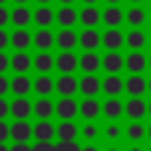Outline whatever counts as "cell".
<instances>
[{"mask_svg": "<svg viewBox=\"0 0 151 151\" xmlns=\"http://www.w3.org/2000/svg\"><path fill=\"white\" fill-rule=\"evenodd\" d=\"M94 134H97V127H94L92 123H87V125L83 127V137H85V139H92Z\"/></svg>", "mask_w": 151, "mask_h": 151, "instance_id": "obj_36", "label": "cell"}, {"mask_svg": "<svg viewBox=\"0 0 151 151\" xmlns=\"http://www.w3.org/2000/svg\"><path fill=\"white\" fill-rule=\"evenodd\" d=\"M33 151H57V146H52L50 142H38L33 146Z\"/></svg>", "mask_w": 151, "mask_h": 151, "instance_id": "obj_38", "label": "cell"}, {"mask_svg": "<svg viewBox=\"0 0 151 151\" xmlns=\"http://www.w3.org/2000/svg\"><path fill=\"white\" fill-rule=\"evenodd\" d=\"M99 19H101V17H99V12H97V9L92 7V5H87V7H85V9L80 12V21H83V24H85L87 28L97 26V24H99Z\"/></svg>", "mask_w": 151, "mask_h": 151, "instance_id": "obj_30", "label": "cell"}, {"mask_svg": "<svg viewBox=\"0 0 151 151\" xmlns=\"http://www.w3.org/2000/svg\"><path fill=\"white\" fill-rule=\"evenodd\" d=\"M101 68H106L109 76H118V71L125 68V59H123L118 52H109V54L101 59Z\"/></svg>", "mask_w": 151, "mask_h": 151, "instance_id": "obj_1", "label": "cell"}, {"mask_svg": "<svg viewBox=\"0 0 151 151\" xmlns=\"http://www.w3.org/2000/svg\"><path fill=\"white\" fill-rule=\"evenodd\" d=\"M125 113H127L132 120H139L144 113H149V104H146V101H142L139 97H132V99L125 104Z\"/></svg>", "mask_w": 151, "mask_h": 151, "instance_id": "obj_4", "label": "cell"}, {"mask_svg": "<svg viewBox=\"0 0 151 151\" xmlns=\"http://www.w3.org/2000/svg\"><path fill=\"white\" fill-rule=\"evenodd\" d=\"M76 90H80V83L73 76H61L57 80V92L61 97H71V94H76Z\"/></svg>", "mask_w": 151, "mask_h": 151, "instance_id": "obj_7", "label": "cell"}, {"mask_svg": "<svg viewBox=\"0 0 151 151\" xmlns=\"http://www.w3.org/2000/svg\"><path fill=\"white\" fill-rule=\"evenodd\" d=\"M149 68H151V59H149Z\"/></svg>", "mask_w": 151, "mask_h": 151, "instance_id": "obj_56", "label": "cell"}, {"mask_svg": "<svg viewBox=\"0 0 151 151\" xmlns=\"http://www.w3.org/2000/svg\"><path fill=\"white\" fill-rule=\"evenodd\" d=\"M146 66H149V59H146L142 52H130V57L125 59V68H130L132 76H139Z\"/></svg>", "mask_w": 151, "mask_h": 151, "instance_id": "obj_2", "label": "cell"}, {"mask_svg": "<svg viewBox=\"0 0 151 151\" xmlns=\"http://www.w3.org/2000/svg\"><path fill=\"white\" fill-rule=\"evenodd\" d=\"M31 80L26 78V76H17L14 80H12V90H14V94L17 97H24V94H28L31 92Z\"/></svg>", "mask_w": 151, "mask_h": 151, "instance_id": "obj_31", "label": "cell"}, {"mask_svg": "<svg viewBox=\"0 0 151 151\" xmlns=\"http://www.w3.org/2000/svg\"><path fill=\"white\" fill-rule=\"evenodd\" d=\"M24 2H28V0H17V5H24Z\"/></svg>", "mask_w": 151, "mask_h": 151, "instance_id": "obj_49", "label": "cell"}, {"mask_svg": "<svg viewBox=\"0 0 151 151\" xmlns=\"http://www.w3.org/2000/svg\"><path fill=\"white\" fill-rule=\"evenodd\" d=\"M125 42H127V47H130V50L139 52V50L146 45V35H144L139 28H130V33L125 35Z\"/></svg>", "mask_w": 151, "mask_h": 151, "instance_id": "obj_12", "label": "cell"}, {"mask_svg": "<svg viewBox=\"0 0 151 151\" xmlns=\"http://www.w3.org/2000/svg\"><path fill=\"white\" fill-rule=\"evenodd\" d=\"M76 42H80V38H76V33L71 31V28H64L59 35H57V45L61 47V50H71V47H76Z\"/></svg>", "mask_w": 151, "mask_h": 151, "instance_id": "obj_18", "label": "cell"}, {"mask_svg": "<svg viewBox=\"0 0 151 151\" xmlns=\"http://www.w3.org/2000/svg\"><path fill=\"white\" fill-rule=\"evenodd\" d=\"M125 90H127L132 97H139V94H144V92L149 90V83H146L142 76H130V80L125 83Z\"/></svg>", "mask_w": 151, "mask_h": 151, "instance_id": "obj_11", "label": "cell"}, {"mask_svg": "<svg viewBox=\"0 0 151 151\" xmlns=\"http://www.w3.org/2000/svg\"><path fill=\"white\" fill-rule=\"evenodd\" d=\"M99 90H101V83H99V80H97L92 73H87V76L80 80V92H83V94L92 97V94H97Z\"/></svg>", "mask_w": 151, "mask_h": 151, "instance_id": "obj_20", "label": "cell"}, {"mask_svg": "<svg viewBox=\"0 0 151 151\" xmlns=\"http://www.w3.org/2000/svg\"><path fill=\"white\" fill-rule=\"evenodd\" d=\"M118 134H120V130H118V125H109V127H106V137H109V139H116Z\"/></svg>", "mask_w": 151, "mask_h": 151, "instance_id": "obj_42", "label": "cell"}, {"mask_svg": "<svg viewBox=\"0 0 151 151\" xmlns=\"http://www.w3.org/2000/svg\"><path fill=\"white\" fill-rule=\"evenodd\" d=\"M31 111H33V106H31V101H26L24 97H17V99L12 101V116H14L17 120H26V118L31 116Z\"/></svg>", "mask_w": 151, "mask_h": 151, "instance_id": "obj_9", "label": "cell"}, {"mask_svg": "<svg viewBox=\"0 0 151 151\" xmlns=\"http://www.w3.org/2000/svg\"><path fill=\"white\" fill-rule=\"evenodd\" d=\"M7 21H12V14H9V12H7V9H5L2 5H0V28H2V26H5Z\"/></svg>", "mask_w": 151, "mask_h": 151, "instance_id": "obj_40", "label": "cell"}, {"mask_svg": "<svg viewBox=\"0 0 151 151\" xmlns=\"http://www.w3.org/2000/svg\"><path fill=\"white\" fill-rule=\"evenodd\" d=\"M9 132H12V127H7V123H2V120H0V144L9 137Z\"/></svg>", "mask_w": 151, "mask_h": 151, "instance_id": "obj_41", "label": "cell"}, {"mask_svg": "<svg viewBox=\"0 0 151 151\" xmlns=\"http://www.w3.org/2000/svg\"><path fill=\"white\" fill-rule=\"evenodd\" d=\"M7 113H12V104H7V101L0 97V120H2Z\"/></svg>", "mask_w": 151, "mask_h": 151, "instance_id": "obj_37", "label": "cell"}, {"mask_svg": "<svg viewBox=\"0 0 151 151\" xmlns=\"http://www.w3.org/2000/svg\"><path fill=\"white\" fill-rule=\"evenodd\" d=\"M149 113H151V104H149Z\"/></svg>", "mask_w": 151, "mask_h": 151, "instance_id": "obj_58", "label": "cell"}, {"mask_svg": "<svg viewBox=\"0 0 151 151\" xmlns=\"http://www.w3.org/2000/svg\"><path fill=\"white\" fill-rule=\"evenodd\" d=\"M33 42H35V47H40V50L45 52V50H50V47H52V42H54V35H52L47 28H40V31L33 35Z\"/></svg>", "mask_w": 151, "mask_h": 151, "instance_id": "obj_26", "label": "cell"}, {"mask_svg": "<svg viewBox=\"0 0 151 151\" xmlns=\"http://www.w3.org/2000/svg\"><path fill=\"white\" fill-rule=\"evenodd\" d=\"M9 151H33V146H28V144H14Z\"/></svg>", "mask_w": 151, "mask_h": 151, "instance_id": "obj_45", "label": "cell"}, {"mask_svg": "<svg viewBox=\"0 0 151 151\" xmlns=\"http://www.w3.org/2000/svg\"><path fill=\"white\" fill-rule=\"evenodd\" d=\"M76 66H80V59H76V54L64 52V54L57 57V68H59L64 76H71V71H76Z\"/></svg>", "mask_w": 151, "mask_h": 151, "instance_id": "obj_6", "label": "cell"}, {"mask_svg": "<svg viewBox=\"0 0 151 151\" xmlns=\"http://www.w3.org/2000/svg\"><path fill=\"white\" fill-rule=\"evenodd\" d=\"M101 19H104V24H106L109 28H116V26H118L125 17H123V12H120L116 5H111L109 9H104V17H101Z\"/></svg>", "mask_w": 151, "mask_h": 151, "instance_id": "obj_23", "label": "cell"}, {"mask_svg": "<svg viewBox=\"0 0 151 151\" xmlns=\"http://www.w3.org/2000/svg\"><path fill=\"white\" fill-rule=\"evenodd\" d=\"M123 111H125V106H123L116 97H111V99L104 104V116H106V118H118Z\"/></svg>", "mask_w": 151, "mask_h": 151, "instance_id": "obj_32", "label": "cell"}, {"mask_svg": "<svg viewBox=\"0 0 151 151\" xmlns=\"http://www.w3.org/2000/svg\"><path fill=\"white\" fill-rule=\"evenodd\" d=\"M31 40H33V38L28 35L26 28H17V31L12 33V47H17L19 52H24V50L31 45Z\"/></svg>", "mask_w": 151, "mask_h": 151, "instance_id": "obj_17", "label": "cell"}, {"mask_svg": "<svg viewBox=\"0 0 151 151\" xmlns=\"http://www.w3.org/2000/svg\"><path fill=\"white\" fill-rule=\"evenodd\" d=\"M106 2H111V5H116V2H118V0H106Z\"/></svg>", "mask_w": 151, "mask_h": 151, "instance_id": "obj_51", "label": "cell"}, {"mask_svg": "<svg viewBox=\"0 0 151 151\" xmlns=\"http://www.w3.org/2000/svg\"><path fill=\"white\" fill-rule=\"evenodd\" d=\"M31 134H33V127H31L26 120H17V123L12 125V132H9V137H12L17 144H26Z\"/></svg>", "mask_w": 151, "mask_h": 151, "instance_id": "obj_3", "label": "cell"}, {"mask_svg": "<svg viewBox=\"0 0 151 151\" xmlns=\"http://www.w3.org/2000/svg\"><path fill=\"white\" fill-rule=\"evenodd\" d=\"M2 2H5V0H0V5H2Z\"/></svg>", "mask_w": 151, "mask_h": 151, "instance_id": "obj_60", "label": "cell"}, {"mask_svg": "<svg viewBox=\"0 0 151 151\" xmlns=\"http://www.w3.org/2000/svg\"><path fill=\"white\" fill-rule=\"evenodd\" d=\"M83 151H97V149H94V146H85Z\"/></svg>", "mask_w": 151, "mask_h": 151, "instance_id": "obj_46", "label": "cell"}, {"mask_svg": "<svg viewBox=\"0 0 151 151\" xmlns=\"http://www.w3.org/2000/svg\"><path fill=\"white\" fill-rule=\"evenodd\" d=\"M57 151H83L76 142H59L57 144Z\"/></svg>", "mask_w": 151, "mask_h": 151, "instance_id": "obj_35", "label": "cell"}, {"mask_svg": "<svg viewBox=\"0 0 151 151\" xmlns=\"http://www.w3.org/2000/svg\"><path fill=\"white\" fill-rule=\"evenodd\" d=\"M146 134H149V137H151V125H149V127H146Z\"/></svg>", "mask_w": 151, "mask_h": 151, "instance_id": "obj_50", "label": "cell"}, {"mask_svg": "<svg viewBox=\"0 0 151 151\" xmlns=\"http://www.w3.org/2000/svg\"><path fill=\"white\" fill-rule=\"evenodd\" d=\"M7 42H12V35H7V33L0 28V52H2V47H7Z\"/></svg>", "mask_w": 151, "mask_h": 151, "instance_id": "obj_44", "label": "cell"}, {"mask_svg": "<svg viewBox=\"0 0 151 151\" xmlns=\"http://www.w3.org/2000/svg\"><path fill=\"white\" fill-rule=\"evenodd\" d=\"M38 2H42V5H45V2H50V0H38Z\"/></svg>", "mask_w": 151, "mask_h": 151, "instance_id": "obj_55", "label": "cell"}, {"mask_svg": "<svg viewBox=\"0 0 151 151\" xmlns=\"http://www.w3.org/2000/svg\"><path fill=\"white\" fill-rule=\"evenodd\" d=\"M144 134H146V130H144V125H142V123H137V120H134V123H130V125H127V137H130L132 142H142V137H144Z\"/></svg>", "mask_w": 151, "mask_h": 151, "instance_id": "obj_34", "label": "cell"}, {"mask_svg": "<svg viewBox=\"0 0 151 151\" xmlns=\"http://www.w3.org/2000/svg\"><path fill=\"white\" fill-rule=\"evenodd\" d=\"M33 21H35L40 28H47V26L54 21V12H52L50 7H38L35 14H33Z\"/></svg>", "mask_w": 151, "mask_h": 151, "instance_id": "obj_21", "label": "cell"}, {"mask_svg": "<svg viewBox=\"0 0 151 151\" xmlns=\"http://www.w3.org/2000/svg\"><path fill=\"white\" fill-rule=\"evenodd\" d=\"M54 64H57V61H54V59H52V54H47V52H40V54L33 59V66H35L42 76H47V71H50Z\"/></svg>", "mask_w": 151, "mask_h": 151, "instance_id": "obj_27", "label": "cell"}, {"mask_svg": "<svg viewBox=\"0 0 151 151\" xmlns=\"http://www.w3.org/2000/svg\"><path fill=\"white\" fill-rule=\"evenodd\" d=\"M123 42H125V38H123V33H120L118 28H109V31L101 35V45L109 47L111 52H116L118 47H123Z\"/></svg>", "mask_w": 151, "mask_h": 151, "instance_id": "obj_5", "label": "cell"}, {"mask_svg": "<svg viewBox=\"0 0 151 151\" xmlns=\"http://www.w3.org/2000/svg\"><path fill=\"white\" fill-rule=\"evenodd\" d=\"M9 66H12V59H7V57H5L2 52H0V76H2V73H5V71H7Z\"/></svg>", "mask_w": 151, "mask_h": 151, "instance_id": "obj_39", "label": "cell"}, {"mask_svg": "<svg viewBox=\"0 0 151 151\" xmlns=\"http://www.w3.org/2000/svg\"><path fill=\"white\" fill-rule=\"evenodd\" d=\"M54 134H57V130H54V125L47 123V120H40V123L33 127V137H35L38 142H50Z\"/></svg>", "mask_w": 151, "mask_h": 151, "instance_id": "obj_10", "label": "cell"}, {"mask_svg": "<svg viewBox=\"0 0 151 151\" xmlns=\"http://www.w3.org/2000/svg\"><path fill=\"white\" fill-rule=\"evenodd\" d=\"M130 2H134V5H137V2H142V0H130Z\"/></svg>", "mask_w": 151, "mask_h": 151, "instance_id": "obj_54", "label": "cell"}, {"mask_svg": "<svg viewBox=\"0 0 151 151\" xmlns=\"http://www.w3.org/2000/svg\"><path fill=\"white\" fill-rule=\"evenodd\" d=\"M85 2H87V5H92V2H97V0H85Z\"/></svg>", "mask_w": 151, "mask_h": 151, "instance_id": "obj_53", "label": "cell"}, {"mask_svg": "<svg viewBox=\"0 0 151 151\" xmlns=\"http://www.w3.org/2000/svg\"><path fill=\"white\" fill-rule=\"evenodd\" d=\"M109 151H116V149H109Z\"/></svg>", "mask_w": 151, "mask_h": 151, "instance_id": "obj_59", "label": "cell"}, {"mask_svg": "<svg viewBox=\"0 0 151 151\" xmlns=\"http://www.w3.org/2000/svg\"><path fill=\"white\" fill-rule=\"evenodd\" d=\"M76 19H78V14H76V9H73V7H68V5H66V7H61V9L57 12V21H59L64 28H71V26L76 24Z\"/></svg>", "mask_w": 151, "mask_h": 151, "instance_id": "obj_22", "label": "cell"}, {"mask_svg": "<svg viewBox=\"0 0 151 151\" xmlns=\"http://www.w3.org/2000/svg\"><path fill=\"white\" fill-rule=\"evenodd\" d=\"M80 68H83L85 73H94L97 68H101V59H99L94 52H85V54L80 57Z\"/></svg>", "mask_w": 151, "mask_h": 151, "instance_id": "obj_15", "label": "cell"}, {"mask_svg": "<svg viewBox=\"0 0 151 151\" xmlns=\"http://www.w3.org/2000/svg\"><path fill=\"white\" fill-rule=\"evenodd\" d=\"M31 19H33V14H31L24 5H17V9H12V24H14L17 28H24Z\"/></svg>", "mask_w": 151, "mask_h": 151, "instance_id": "obj_16", "label": "cell"}, {"mask_svg": "<svg viewBox=\"0 0 151 151\" xmlns=\"http://www.w3.org/2000/svg\"><path fill=\"white\" fill-rule=\"evenodd\" d=\"M33 111H35V116H38V118L47 120V118H50V116H52V113L57 111V106H54V104H52L50 99H40V101H38L35 106H33Z\"/></svg>", "mask_w": 151, "mask_h": 151, "instance_id": "obj_29", "label": "cell"}, {"mask_svg": "<svg viewBox=\"0 0 151 151\" xmlns=\"http://www.w3.org/2000/svg\"><path fill=\"white\" fill-rule=\"evenodd\" d=\"M80 113H83L87 120H92V118L99 116V104H97L94 99H85V101L80 104Z\"/></svg>", "mask_w": 151, "mask_h": 151, "instance_id": "obj_33", "label": "cell"}, {"mask_svg": "<svg viewBox=\"0 0 151 151\" xmlns=\"http://www.w3.org/2000/svg\"><path fill=\"white\" fill-rule=\"evenodd\" d=\"M33 87H35V92H38V94H50L52 90H57V83H54L50 76H40V78H35Z\"/></svg>", "mask_w": 151, "mask_h": 151, "instance_id": "obj_28", "label": "cell"}, {"mask_svg": "<svg viewBox=\"0 0 151 151\" xmlns=\"http://www.w3.org/2000/svg\"><path fill=\"white\" fill-rule=\"evenodd\" d=\"M80 106L71 99V97H64L61 101H57V116L59 118H64V120H71L73 116H76V111H78Z\"/></svg>", "mask_w": 151, "mask_h": 151, "instance_id": "obj_8", "label": "cell"}, {"mask_svg": "<svg viewBox=\"0 0 151 151\" xmlns=\"http://www.w3.org/2000/svg\"><path fill=\"white\" fill-rule=\"evenodd\" d=\"M149 90H151V80H149Z\"/></svg>", "mask_w": 151, "mask_h": 151, "instance_id": "obj_57", "label": "cell"}, {"mask_svg": "<svg viewBox=\"0 0 151 151\" xmlns=\"http://www.w3.org/2000/svg\"><path fill=\"white\" fill-rule=\"evenodd\" d=\"M101 90H104L109 97H116V94H120V92L125 90V83H123L118 76H109V78L101 83Z\"/></svg>", "mask_w": 151, "mask_h": 151, "instance_id": "obj_14", "label": "cell"}, {"mask_svg": "<svg viewBox=\"0 0 151 151\" xmlns=\"http://www.w3.org/2000/svg\"><path fill=\"white\" fill-rule=\"evenodd\" d=\"M0 151H9V149H7V146H5V144H0Z\"/></svg>", "mask_w": 151, "mask_h": 151, "instance_id": "obj_47", "label": "cell"}, {"mask_svg": "<svg viewBox=\"0 0 151 151\" xmlns=\"http://www.w3.org/2000/svg\"><path fill=\"white\" fill-rule=\"evenodd\" d=\"M9 87H12V83H9V80H7L5 76H0V97H2V94H5V92H7Z\"/></svg>", "mask_w": 151, "mask_h": 151, "instance_id": "obj_43", "label": "cell"}, {"mask_svg": "<svg viewBox=\"0 0 151 151\" xmlns=\"http://www.w3.org/2000/svg\"><path fill=\"white\" fill-rule=\"evenodd\" d=\"M130 151H142V149H139V146H132V149H130Z\"/></svg>", "mask_w": 151, "mask_h": 151, "instance_id": "obj_48", "label": "cell"}, {"mask_svg": "<svg viewBox=\"0 0 151 151\" xmlns=\"http://www.w3.org/2000/svg\"><path fill=\"white\" fill-rule=\"evenodd\" d=\"M31 64H33V59H31L26 52H17V54L12 57V68L17 71V76H24V73L31 68Z\"/></svg>", "mask_w": 151, "mask_h": 151, "instance_id": "obj_13", "label": "cell"}, {"mask_svg": "<svg viewBox=\"0 0 151 151\" xmlns=\"http://www.w3.org/2000/svg\"><path fill=\"white\" fill-rule=\"evenodd\" d=\"M76 134H78V127H76V123H61L59 127H57V137L61 139V142H76Z\"/></svg>", "mask_w": 151, "mask_h": 151, "instance_id": "obj_24", "label": "cell"}, {"mask_svg": "<svg viewBox=\"0 0 151 151\" xmlns=\"http://www.w3.org/2000/svg\"><path fill=\"white\" fill-rule=\"evenodd\" d=\"M61 2H64V5H68V2H73V0H61Z\"/></svg>", "mask_w": 151, "mask_h": 151, "instance_id": "obj_52", "label": "cell"}, {"mask_svg": "<svg viewBox=\"0 0 151 151\" xmlns=\"http://www.w3.org/2000/svg\"><path fill=\"white\" fill-rule=\"evenodd\" d=\"M99 42H101V38H99V33H97L94 28H87V31H83V33H80V45H83L87 52H92Z\"/></svg>", "mask_w": 151, "mask_h": 151, "instance_id": "obj_19", "label": "cell"}, {"mask_svg": "<svg viewBox=\"0 0 151 151\" xmlns=\"http://www.w3.org/2000/svg\"><path fill=\"white\" fill-rule=\"evenodd\" d=\"M125 19H127V24H130L132 28H139V26L146 21V12H144L142 7H130L127 14H125Z\"/></svg>", "mask_w": 151, "mask_h": 151, "instance_id": "obj_25", "label": "cell"}]
</instances>
